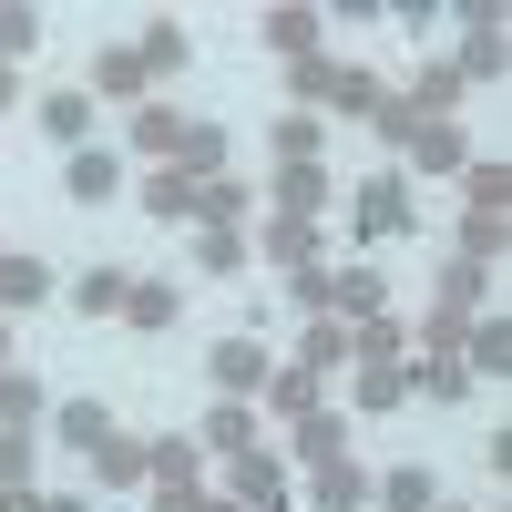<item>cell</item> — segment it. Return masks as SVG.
<instances>
[{"label":"cell","instance_id":"obj_18","mask_svg":"<svg viewBox=\"0 0 512 512\" xmlns=\"http://www.w3.org/2000/svg\"><path fill=\"white\" fill-rule=\"evenodd\" d=\"M308 31H318V11H277V21H267L277 52H308Z\"/></svg>","mask_w":512,"mask_h":512},{"label":"cell","instance_id":"obj_6","mask_svg":"<svg viewBox=\"0 0 512 512\" xmlns=\"http://www.w3.org/2000/svg\"><path fill=\"white\" fill-rule=\"evenodd\" d=\"M113 185H123V175H113V154H93V144H82V154H72V195L93 205V195H113Z\"/></svg>","mask_w":512,"mask_h":512},{"label":"cell","instance_id":"obj_3","mask_svg":"<svg viewBox=\"0 0 512 512\" xmlns=\"http://www.w3.org/2000/svg\"><path fill=\"white\" fill-rule=\"evenodd\" d=\"M41 287H52V267H41V256H0V308H31Z\"/></svg>","mask_w":512,"mask_h":512},{"label":"cell","instance_id":"obj_2","mask_svg":"<svg viewBox=\"0 0 512 512\" xmlns=\"http://www.w3.org/2000/svg\"><path fill=\"white\" fill-rule=\"evenodd\" d=\"M216 379H226V390H267V349H246V338H226V349H216Z\"/></svg>","mask_w":512,"mask_h":512},{"label":"cell","instance_id":"obj_17","mask_svg":"<svg viewBox=\"0 0 512 512\" xmlns=\"http://www.w3.org/2000/svg\"><path fill=\"white\" fill-rule=\"evenodd\" d=\"M328 93H338V113H369L379 82H369V72H328Z\"/></svg>","mask_w":512,"mask_h":512},{"label":"cell","instance_id":"obj_14","mask_svg":"<svg viewBox=\"0 0 512 512\" xmlns=\"http://www.w3.org/2000/svg\"><path fill=\"white\" fill-rule=\"evenodd\" d=\"M31 41H41V11H0V62H21Z\"/></svg>","mask_w":512,"mask_h":512},{"label":"cell","instance_id":"obj_20","mask_svg":"<svg viewBox=\"0 0 512 512\" xmlns=\"http://www.w3.org/2000/svg\"><path fill=\"white\" fill-rule=\"evenodd\" d=\"M318 502H359V472H349V461H318Z\"/></svg>","mask_w":512,"mask_h":512},{"label":"cell","instance_id":"obj_1","mask_svg":"<svg viewBox=\"0 0 512 512\" xmlns=\"http://www.w3.org/2000/svg\"><path fill=\"white\" fill-rule=\"evenodd\" d=\"M52 431H62L72 451H103V441H113V420H103L93 400H62V410H52Z\"/></svg>","mask_w":512,"mask_h":512},{"label":"cell","instance_id":"obj_19","mask_svg":"<svg viewBox=\"0 0 512 512\" xmlns=\"http://www.w3.org/2000/svg\"><path fill=\"white\" fill-rule=\"evenodd\" d=\"M21 472H31V441H21V431H0V492H21Z\"/></svg>","mask_w":512,"mask_h":512},{"label":"cell","instance_id":"obj_12","mask_svg":"<svg viewBox=\"0 0 512 512\" xmlns=\"http://www.w3.org/2000/svg\"><path fill=\"white\" fill-rule=\"evenodd\" d=\"M144 205H154V216H195V185H185V175H154Z\"/></svg>","mask_w":512,"mask_h":512},{"label":"cell","instance_id":"obj_4","mask_svg":"<svg viewBox=\"0 0 512 512\" xmlns=\"http://www.w3.org/2000/svg\"><path fill=\"white\" fill-rule=\"evenodd\" d=\"M41 123H52V134L82 154V134H93V103H82V93H52V103H41Z\"/></svg>","mask_w":512,"mask_h":512},{"label":"cell","instance_id":"obj_21","mask_svg":"<svg viewBox=\"0 0 512 512\" xmlns=\"http://www.w3.org/2000/svg\"><path fill=\"white\" fill-rule=\"evenodd\" d=\"M41 410V390H31V379H0V420H31Z\"/></svg>","mask_w":512,"mask_h":512},{"label":"cell","instance_id":"obj_22","mask_svg":"<svg viewBox=\"0 0 512 512\" xmlns=\"http://www.w3.org/2000/svg\"><path fill=\"white\" fill-rule=\"evenodd\" d=\"M0 103H21V82H11V62H0Z\"/></svg>","mask_w":512,"mask_h":512},{"label":"cell","instance_id":"obj_8","mask_svg":"<svg viewBox=\"0 0 512 512\" xmlns=\"http://www.w3.org/2000/svg\"><path fill=\"white\" fill-rule=\"evenodd\" d=\"M400 390H410V369H400V359H369V379H359V400H369V410H390Z\"/></svg>","mask_w":512,"mask_h":512},{"label":"cell","instance_id":"obj_13","mask_svg":"<svg viewBox=\"0 0 512 512\" xmlns=\"http://www.w3.org/2000/svg\"><path fill=\"white\" fill-rule=\"evenodd\" d=\"M246 431H256L246 410H216V420H205V451H236V461H246Z\"/></svg>","mask_w":512,"mask_h":512},{"label":"cell","instance_id":"obj_15","mask_svg":"<svg viewBox=\"0 0 512 512\" xmlns=\"http://www.w3.org/2000/svg\"><path fill=\"white\" fill-rule=\"evenodd\" d=\"M472 369H512V328H502V318L472 328Z\"/></svg>","mask_w":512,"mask_h":512},{"label":"cell","instance_id":"obj_7","mask_svg":"<svg viewBox=\"0 0 512 512\" xmlns=\"http://www.w3.org/2000/svg\"><path fill=\"white\" fill-rule=\"evenodd\" d=\"M359 226H369V236H390V226H410V195H400V185H379V195H359Z\"/></svg>","mask_w":512,"mask_h":512},{"label":"cell","instance_id":"obj_10","mask_svg":"<svg viewBox=\"0 0 512 512\" xmlns=\"http://www.w3.org/2000/svg\"><path fill=\"white\" fill-rule=\"evenodd\" d=\"M379 502H390V512H431V472H390Z\"/></svg>","mask_w":512,"mask_h":512},{"label":"cell","instance_id":"obj_11","mask_svg":"<svg viewBox=\"0 0 512 512\" xmlns=\"http://www.w3.org/2000/svg\"><path fill=\"white\" fill-rule=\"evenodd\" d=\"M175 134H185V123L164 113V103H144V113H134V144H144V154H164V144H175Z\"/></svg>","mask_w":512,"mask_h":512},{"label":"cell","instance_id":"obj_9","mask_svg":"<svg viewBox=\"0 0 512 512\" xmlns=\"http://www.w3.org/2000/svg\"><path fill=\"white\" fill-rule=\"evenodd\" d=\"M472 21H482V31H472V41H461V62H472V72H502V31H492L502 11H472Z\"/></svg>","mask_w":512,"mask_h":512},{"label":"cell","instance_id":"obj_16","mask_svg":"<svg viewBox=\"0 0 512 512\" xmlns=\"http://www.w3.org/2000/svg\"><path fill=\"white\" fill-rule=\"evenodd\" d=\"M123 308H134L144 328H164V318H175V287H123Z\"/></svg>","mask_w":512,"mask_h":512},{"label":"cell","instance_id":"obj_5","mask_svg":"<svg viewBox=\"0 0 512 512\" xmlns=\"http://www.w3.org/2000/svg\"><path fill=\"white\" fill-rule=\"evenodd\" d=\"M318 195H328V175H318V164H287V175H277V205H287V216H308Z\"/></svg>","mask_w":512,"mask_h":512}]
</instances>
